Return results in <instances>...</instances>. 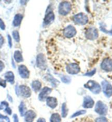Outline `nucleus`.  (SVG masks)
Instances as JSON below:
<instances>
[{
    "mask_svg": "<svg viewBox=\"0 0 112 122\" xmlns=\"http://www.w3.org/2000/svg\"><path fill=\"white\" fill-rule=\"evenodd\" d=\"M101 67L103 71L107 72L112 71V60L109 58H106L102 61Z\"/></svg>",
    "mask_w": 112,
    "mask_h": 122,
    "instance_id": "obj_10",
    "label": "nucleus"
},
{
    "mask_svg": "<svg viewBox=\"0 0 112 122\" xmlns=\"http://www.w3.org/2000/svg\"><path fill=\"white\" fill-rule=\"evenodd\" d=\"M41 86H42V84H41V82L39 81V80H35V81H33L31 84L32 89L34 91H35V92H37V91L40 90Z\"/></svg>",
    "mask_w": 112,
    "mask_h": 122,
    "instance_id": "obj_20",
    "label": "nucleus"
},
{
    "mask_svg": "<svg viewBox=\"0 0 112 122\" xmlns=\"http://www.w3.org/2000/svg\"><path fill=\"white\" fill-rule=\"evenodd\" d=\"M61 80L63 82L66 84H69L71 81V78L68 76H63L61 78Z\"/></svg>",
    "mask_w": 112,
    "mask_h": 122,
    "instance_id": "obj_28",
    "label": "nucleus"
},
{
    "mask_svg": "<svg viewBox=\"0 0 112 122\" xmlns=\"http://www.w3.org/2000/svg\"><path fill=\"white\" fill-rule=\"evenodd\" d=\"M71 9V6L70 2L64 1L61 2L59 5L58 12L59 14L62 15H66L69 13Z\"/></svg>",
    "mask_w": 112,
    "mask_h": 122,
    "instance_id": "obj_2",
    "label": "nucleus"
},
{
    "mask_svg": "<svg viewBox=\"0 0 112 122\" xmlns=\"http://www.w3.org/2000/svg\"><path fill=\"white\" fill-rule=\"evenodd\" d=\"M5 78L6 80L11 84L14 83V75L12 71H8L5 74Z\"/></svg>",
    "mask_w": 112,
    "mask_h": 122,
    "instance_id": "obj_19",
    "label": "nucleus"
},
{
    "mask_svg": "<svg viewBox=\"0 0 112 122\" xmlns=\"http://www.w3.org/2000/svg\"><path fill=\"white\" fill-rule=\"evenodd\" d=\"M0 28L2 30H5V28H6V26H5L4 22L1 18H0Z\"/></svg>",
    "mask_w": 112,
    "mask_h": 122,
    "instance_id": "obj_33",
    "label": "nucleus"
},
{
    "mask_svg": "<svg viewBox=\"0 0 112 122\" xmlns=\"http://www.w3.org/2000/svg\"><path fill=\"white\" fill-rule=\"evenodd\" d=\"M66 71L69 74H77L80 71V68L76 63H70L66 66Z\"/></svg>",
    "mask_w": 112,
    "mask_h": 122,
    "instance_id": "obj_8",
    "label": "nucleus"
},
{
    "mask_svg": "<svg viewBox=\"0 0 112 122\" xmlns=\"http://www.w3.org/2000/svg\"><path fill=\"white\" fill-rule=\"evenodd\" d=\"M3 109V106L2 105H0V110H2V109Z\"/></svg>",
    "mask_w": 112,
    "mask_h": 122,
    "instance_id": "obj_44",
    "label": "nucleus"
},
{
    "mask_svg": "<svg viewBox=\"0 0 112 122\" xmlns=\"http://www.w3.org/2000/svg\"><path fill=\"white\" fill-rule=\"evenodd\" d=\"M100 29H101V31L103 32V33H106V34H109V35L112 36V26L111 29L110 30H107L105 28H104L103 26H102V25L101 26Z\"/></svg>",
    "mask_w": 112,
    "mask_h": 122,
    "instance_id": "obj_29",
    "label": "nucleus"
},
{
    "mask_svg": "<svg viewBox=\"0 0 112 122\" xmlns=\"http://www.w3.org/2000/svg\"><path fill=\"white\" fill-rule=\"evenodd\" d=\"M24 117L25 122H33L34 119L36 117V114L34 111L29 110L26 111Z\"/></svg>",
    "mask_w": 112,
    "mask_h": 122,
    "instance_id": "obj_15",
    "label": "nucleus"
},
{
    "mask_svg": "<svg viewBox=\"0 0 112 122\" xmlns=\"http://www.w3.org/2000/svg\"><path fill=\"white\" fill-rule=\"evenodd\" d=\"M52 91V89L48 87H44L41 91L39 95V100L40 101H45L48 97V95H50Z\"/></svg>",
    "mask_w": 112,
    "mask_h": 122,
    "instance_id": "obj_12",
    "label": "nucleus"
},
{
    "mask_svg": "<svg viewBox=\"0 0 112 122\" xmlns=\"http://www.w3.org/2000/svg\"><path fill=\"white\" fill-rule=\"evenodd\" d=\"M6 85H7L6 80H3V79H2L0 78V86L2 87H4V88H5V87H6Z\"/></svg>",
    "mask_w": 112,
    "mask_h": 122,
    "instance_id": "obj_32",
    "label": "nucleus"
},
{
    "mask_svg": "<svg viewBox=\"0 0 112 122\" xmlns=\"http://www.w3.org/2000/svg\"><path fill=\"white\" fill-rule=\"evenodd\" d=\"M64 35L67 38H71L76 34V30L75 27L71 25H69L64 29L63 31Z\"/></svg>",
    "mask_w": 112,
    "mask_h": 122,
    "instance_id": "obj_11",
    "label": "nucleus"
},
{
    "mask_svg": "<svg viewBox=\"0 0 112 122\" xmlns=\"http://www.w3.org/2000/svg\"><path fill=\"white\" fill-rule=\"evenodd\" d=\"M61 121H62V119H61L60 114L57 113H53L51 116L50 122H61Z\"/></svg>",
    "mask_w": 112,
    "mask_h": 122,
    "instance_id": "obj_21",
    "label": "nucleus"
},
{
    "mask_svg": "<svg viewBox=\"0 0 112 122\" xmlns=\"http://www.w3.org/2000/svg\"><path fill=\"white\" fill-rule=\"evenodd\" d=\"M84 87L90 90L94 94H99L101 91V86L98 82L94 80H89L84 85Z\"/></svg>",
    "mask_w": 112,
    "mask_h": 122,
    "instance_id": "obj_1",
    "label": "nucleus"
},
{
    "mask_svg": "<svg viewBox=\"0 0 112 122\" xmlns=\"http://www.w3.org/2000/svg\"><path fill=\"white\" fill-rule=\"evenodd\" d=\"M19 111L21 117L24 116L25 113H26V106H25V103L23 101H21L19 106Z\"/></svg>",
    "mask_w": 112,
    "mask_h": 122,
    "instance_id": "obj_22",
    "label": "nucleus"
},
{
    "mask_svg": "<svg viewBox=\"0 0 112 122\" xmlns=\"http://www.w3.org/2000/svg\"><path fill=\"white\" fill-rule=\"evenodd\" d=\"M15 94H17L18 96L19 95V87H18V86H15Z\"/></svg>",
    "mask_w": 112,
    "mask_h": 122,
    "instance_id": "obj_42",
    "label": "nucleus"
},
{
    "mask_svg": "<svg viewBox=\"0 0 112 122\" xmlns=\"http://www.w3.org/2000/svg\"><path fill=\"white\" fill-rule=\"evenodd\" d=\"M85 36L90 40L96 39L98 37V33L97 29L93 27L88 28L85 33Z\"/></svg>",
    "mask_w": 112,
    "mask_h": 122,
    "instance_id": "obj_7",
    "label": "nucleus"
},
{
    "mask_svg": "<svg viewBox=\"0 0 112 122\" xmlns=\"http://www.w3.org/2000/svg\"><path fill=\"white\" fill-rule=\"evenodd\" d=\"M49 76H50V78H48V77L47 76V78H48V80H50V81H51V84H52V85H53V87H57V85H58L59 83V81H58L57 80H56V79H54L53 77L51 76V75H49Z\"/></svg>",
    "mask_w": 112,
    "mask_h": 122,
    "instance_id": "obj_25",
    "label": "nucleus"
},
{
    "mask_svg": "<svg viewBox=\"0 0 112 122\" xmlns=\"http://www.w3.org/2000/svg\"><path fill=\"white\" fill-rule=\"evenodd\" d=\"M73 20L76 24L84 25L87 24L88 19L86 14L83 13H80L76 14L73 18Z\"/></svg>",
    "mask_w": 112,
    "mask_h": 122,
    "instance_id": "obj_5",
    "label": "nucleus"
},
{
    "mask_svg": "<svg viewBox=\"0 0 112 122\" xmlns=\"http://www.w3.org/2000/svg\"><path fill=\"white\" fill-rule=\"evenodd\" d=\"M5 68V64L2 61H0V72L3 71V69Z\"/></svg>",
    "mask_w": 112,
    "mask_h": 122,
    "instance_id": "obj_39",
    "label": "nucleus"
},
{
    "mask_svg": "<svg viewBox=\"0 0 112 122\" xmlns=\"http://www.w3.org/2000/svg\"><path fill=\"white\" fill-rule=\"evenodd\" d=\"M7 97H8V99L9 100V101H10V102H13V98L12 97L10 96V95H8V96H7Z\"/></svg>",
    "mask_w": 112,
    "mask_h": 122,
    "instance_id": "obj_43",
    "label": "nucleus"
},
{
    "mask_svg": "<svg viewBox=\"0 0 112 122\" xmlns=\"http://www.w3.org/2000/svg\"><path fill=\"white\" fill-rule=\"evenodd\" d=\"M96 72V69H94L92 71H89V72H87L84 75V76H92L95 74Z\"/></svg>",
    "mask_w": 112,
    "mask_h": 122,
    "instance_id": "obj_31",
    "label": "nucleus"
},
{
    "mask_svg": "<svg viewBox=\"0 0 112 122\" xmlns=\"http://www.w3.org/2000/svg\"><path fill=\"white\" fill-rule=\"evenodd\" d=\"M55 14L52 11H50L47 12V13L45 15L44 20V24L45 25H48L52 23L55 20Z\"/></svg>",
    "mask_w": 112,
    "mask_h": 122,
    "instance_id": "obj_16",
    "label": "nucleus"
},
{
    "mask_svg": "<svg viewBox=\"0 0 112 122\" xmlns=\"http://www.w3.org/2000/svg\"><path fill=\"white\" fill-rule=\"evenodd\" d=\"M68 109L66 107V103H63L62 106V117L63 118H66L68 115Z\"/></svg>",
    "mask_w": 112,
    "mask_h": 122,
    "instance_id": "obj_24",
    "label": "nucleus"
},
{
    "mask_svg": "<svg viewBox=\"0 0 112 122\" xmlns=\"http://www.w3.org/2000/svg\"><path fill=\"white\" fill-rule=\"evenodd\" d=\"M13 117L14 122H19V119L17 114H14L13 116Z\"/></svg>",
    "mask_w": 112,
    "mask_h": 122,
    "instance_id": "obj_38",
    "label": "nucleus"
},
{
    "mask_svg": "<svg viewBox=\"0 0 112 122\" xmlns=\"http://www.w3.org/2000/svg\"><path fill=\"white\" fill-rule=\"evenodd\" d=\"M36 65L40 69L45 71L47 68V63L46 57L44 54L41 53L37 55L36 58Z\"/></svg>",
    "mask_w": 112,
    "mask_h": 122,
    "instance_id": "obj_3",
    "label": "nucleus"
},
{
    "mask_svg": "<svg viewBox=\"0 0 112 122\" xmlns=\"http://www.w3.org/2000/svg\"><path fill=\"white\" fill-rule=\"evenodd\" d=\"M18 71L20 76L23 79H28L30 76V71H29L26 66L20 65L19 66Z\"/></svg>",
    "mask_w": 112,
    "mask_h": 122,
    "instance_id": "obj_13",
    "label": "nucleus"
},
{
    "mask_svg": "<svg viewBox=\"0 0 112 122\" xmlns=\"http://www.w3.org/2000/svg\"><path fill=\"white\" fill-rule=\"evenodd\" d=\"M3 43H4V39L2 36L0 34V48L2 46Z\"/></svg>",
    "mask_w": 112,
    "mask_h": 122,
    "instance_id": "obj_37",
    "label": "nucleus"
},
{
    "mask_svg": "<svg viewBox=\"0 0 112 122\" xmlns=\"http://www.w3.org/2000/svg\"><path fill=\"white\" fill-rule=\"evenodd\" d=\"M0 119H5L7 122H10V119L7 116H3L2 114H0Z\"/></svg>",
    "mask_w": 112,
    "mask_h": 122,
    "instance_id": "obj_35",
    "label": "nucleus"
},
{
    "mask_svg": "<svg viewBox=\"0 0 112 122\" xmlns=\"http://www.w3.org/2000/svg\"><path fill=\"white\" fill-rule=\"evenodd\" d=\"M95 101L90 96H86L84 97L82 103V107L84 108H92L93 107Z\"/></svg>",
    "mask_w": 112,
    "mask_h": 122,
    "instance_id": "obj_14",
    "label": "nucleus"
},
{
    "mask_svg": "<svg viewBox=\"0 0 112 122\" xmlns=\"http://www.w3.org/2000/svg\"><path fill=\"white\" fill-rule=\"evenodd\" d=\"M14 57L17 62H21L23 61V57L22 54L19 51H15L14 54Z\"/></svg>",
    "mask_w": 112,
    "mask_h": 122,
    "instance_id": "obj_23",
    "label": "nucleus"
},
{
    "mask_svg": "<svg viewBox=\"0 0 112 122\" xmlns=\"http://www.w3.org/2000/svg\"><path fill=\"white\" fill-rule=\"evenodd\" d=\"M19 95L24 98H27L30 97L31 95V91L29 87L26 85H20L19 87Z\"/></svg>",
    "mask_w": 112,
    "mask_h": 122,
    "instance_id": "obj_9",
    "label": "nucleus"
},
{
    "mask_svg": "<svg viewBox=\"0 0 112 122\" xmlns=\"http://www.w3.org/2000/svg\"><path fill=\"white\" fill-rule=\"evenodd\" d=\"M46 105L52 109H55L58 105L57 99L54 97H48L46 100Z\"/></svg>",
    "mask_w": 112,
    "mask_h": 122,
    "instance_id": "obj_17",
    "label": "nucleus"
},
{
    "mask_svg": "<svg viewBox=\"0 0 112 122\" xmlns=\"http://www.w3.org/2000/svg\"><path fill=\"white\" fill-rule=\"evenodd\" d=\"M95 111L100 115L105 116L107 114L108 107L103 102L101 101H98L96 104Z\"/></svg>",
    "mask_w": 112,
    "mask_h": 122,
    "instance_id": "obj_4",
    "label": "nucleus"
},
{
    "mask_svg": "<svg viewBox=\"0 0 112 122\" xmlns=\"http://www.w3.org/2000/svg\"><path fill=\"white\" fill-rule=\"evenodd\" d=\"M37 122H46V119L44 118H40L38 119Z\"/></svg>",
    "mask_w": 112,
    "mask_h": 122,
    "instance_id": "obj_41",
    "label": "nucleus"
},
{
    "mask_svg": "<svg viewBox=\"0 0 112 122\" xmlns=\"http://www.w3.org/2000/svg\"><path fill=\"white\" fill-rule=\"evenodd\" d=\"M23 18V16L22 14H17L14 16L13 21V25L15 27H18V26H20V25L21 21Z\"/></svg>",
    "mask_w": 112,
    "mask_h": 122,
    "instance_id": "obj_18",
    "label": "nucleus"
},
{
    "mask_svg": "<svg viewBox=\"0 0 112 122\" xmlns=\"http://www.w3.org/2000/svg\"><path fill=\"white\" fill-rule=\"evenodd\" d=\"M12 35L14 40L17 41V42H19L20 41V36H19V32L17 31V30H14V31H13Z\"/></svg>",
    "mask_w": 112,
    "mask_h": 122,
    "instance_id": "obj_27",
    "label": "nucleus"
},
{
    "mask_svg": "<svg viewBox=\"0 0 112 122\" xmlns=\"http://www.w3.org/2000/svg\"><path fill=\"white\" fill-rule=\"evenodd\" d=\"M101 84L104 94L107 97H111L112 96V85L107 81H103Z\"/></svg>",
    "mask_w": 112,
    "mask_h": 122,
    "instance_id": "obj_6",
    "label": "nucleus"
},
{
    "mask_svg": "<svg viewBox=\"0 0 112 122\" xmlns=\"http://www.w3.org/2000/svg\"><path fill=\"white\" fill-rule=\"evenodd\" d=\"M86 113V111L84 110V109H82V110H80L79 111H77V112H75L74 113H73L72 114V116H71V118H75L76 117L80 116L81 115H83V114H85Z\"/></svg>",
    "mask_w": 112,
    "mask_h": 122,
    "instance_id": "obj_26",
    "label": "nucleus"
},
{
    "mask_svg": "<svg viewBox=\"0 0 112 122\" xmlns=\"http://www.w3.org/2000/svg\"><path fill=\"white\" fill-rule=\"evenodd\" d=\"M95 122H108V119L104 117H101L96 119Z\"/></svg>",
    "mask_w": 112,
    "mask_h": 122,
    "instance_id": "obj_30",
    "label": "nucleus"
},
{
    "mask_svg": "<svg viewBox=\"0 0 112 122\" xmlns=\"http://www.w3.org/2000/svg\"><path fill=\"white\" fill-rule=\"evenodd\" d=\"M5 112L7 113L8 115H11L12 113V111L10 107H6V108H5Z\"/></svg>",
    "mask_w": 112,
    "mask_h": 122,
    "instance_id": "obj_34",
    "label": "nucleus"
},
{
    "mask_svg": "<svg viewBox=\"0 0 112 122\" xmlns=\"http://www.w3.org/2000/svg\"><path fill=\"white\" fill-rule=\"evenodd\" d=\"M1 104L2 105V106H5L6 107H9V105H8V102H6V101H5L1 102Z\"/></svg>",
    "mask_w": 112,
    "mask_h": 122,
    "instance_id": "obj_40",
    "label": "nucleus"
},
{
    "mask_svg": "<svg viewBox=\"0 0 112 122\" xmlns=\"http://www.w3.org/2000/svg\"><path fill=\"white\" fill-rule=\"evenodd\" d=\"M7 37H8V41L9 46H10V48H11L12 46V38H11V37H10V35H8V36H7Z\"/></svg>",
    "mask_w": 112,
    "mask_h": 122,
    "instance_id": "obj_36",
    "label": "nucleus"
}]
</instances>
